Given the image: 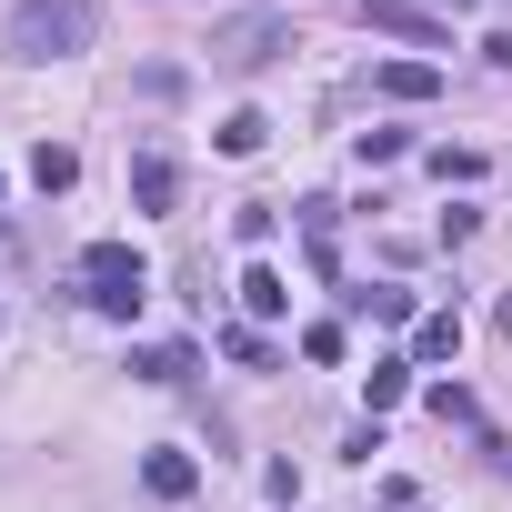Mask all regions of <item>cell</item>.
<instances>
[{"label": "cell", "mask_w": 512, "mask_h": 512, "mask_svg": "<svg viewBox=\"0 0 512 512\" xmlns=\"http://www.w3.org/2000/svg\"><path fill=\"white\" fill-rule=\"evenodd\" d=\"M91 41H101L91 0H21V11H11V61H71Z\"/></svg>", "instance_id": "1"}, {"label": "cell", "mask_w": 512, "mask_h": 512, "mask_svg": "<svg viewBox=\"0 0 512 512\" xmlns=\"http://www.w3.org/2000/svg\"><path fill=\"white\" fill-rule=\"evenodd\" d=\"M81 302L111 312V322H131V312L151 302V262H141L131 241H91V251H81Z\"/></svg>", "instance_id": "2"}, {"label": "cell", "mask_w": 512, "mask_h": 512, "mask_svg": "<svg viewBox=\"0 0 512 512\" xmlns=\"http://www.w3.org/2000/svg\"><path fill=\"white\" fill-rule=\"evenodd\" d=\"M211 71H231V81H251V71H262L272 51H292V21L282 11H241V21H211Z\"/></svg>", "instance_id": "3"}, {"label": "cell", "mask_w": 512, "mask_h": 512, "mask_svg": "<svg viewBox=\"0 0 512 512\" xmlns=\"http://www.w3.org/2000/svg\"><path fill=\"white\" fill-rule=\"evenodd\" d=\"M171 201H181V161L151 141V151L131 161V211H171Z\"/></svg>", "instance_id": "4"}, {"label": "cell", "mask_w": 512, "mask_h": 512, "mask_svg": "<svg viewBox=\"0 0 512 512\" xmlns=\"http://www.w3.org/2000/svg\"><path fill=\"white\" fill-rule=\"evenodd\" d=\"M362 21H372V31H392V41H442V21L422 11V0H362Z\"/></svg>", "instance_id": "5"}, {"label": "cell", "mask_w": 512, "mask_h": 512, "mask_svg": "<svg viewBox=\"0 0 512 512\" xmlns=\"http://www.w3.org/2000/svg\"><path fill=\"white\" fill-rule=\"evenodd\" d=\"M141 482H151L161 502H191V492H201V462H191V452H141Z\"/></svg>", "instance_id": "6"}, {"label": "cell", "mask_w": 512, "mask_h": 512, "mask_svg": "<svg viewBox=\"0 0 512 512\" xmlns=\"http://www.w3.org/2000/svg\"><path fill=\"white\" fill-rule=\"evenodd\" d=\"M342 312L352 322H412V292L402 282H362V292H342Z\"/></svg>", "instance_id": "7"}, {"label": "cell", "mask_w": 512, "mask_h": 512, "mask_svg": "<svg viewBox=\"0 0 512 512\" xmlns=\"http://www.w3.org/2000/svg\"><path fill=\"white\" fill-rule=\"evenodd\" d=\"M241 312H251V322H272V312H292V282H282L272 262H251V272H241Z\"/></svg>", "instance_id": "8"}, {"label": "cell", "mask_w": 512, "mask_h": 512, "mask_svg": "<svg viewBox=\"0 0 512 512\" xmlns=\"http://www.w3.org/2000/svg\"><path fill=\"white\" fill-rule=\"evenodd\" d=\"M432 91H442L432 61H382V101H432Z\"/></svg>", "instance_id": "9"}, {"label": "cell", "mask_w": 512, "mask_h": 512, "mask_svg": "<svg viewBox=\"0 0 512 512\" xmlns=\"http://www.w3.org/2000/svg\"><path fill=\"white\" fill-rule=\"evenodd\" d=\"M131 372H141V382H191V342H141Z\"/></svg>", "instance_id": "10"}, {"label": "cell", "mask_w": 512, "mask_h": 512, "mask_svg": "<svg viewBox=\"0 0 512 512\" xmlns=\"http://www.w3.org/2000/svg\"><path fill=\"white\" fill-rule=\"evenodd\" d=\"M412 352H422V362H452V352H462V312H422Z\"/></svg>", "instance_id": "11"}, {"label": "cell", "mask_w": 512, "mask_h": 512, "mask_svg": "<svg viewBox=\"0 0 512 512\" xmlns=\"http://www.w3.org/2000/svg\"><path fill=\"white\" fill-rule=\"evenodd\" d=\"M31 181H41V191H71V181H81V151L41 141V151H31Z\"/></svg>", "instance_id": "12"}, {"label": "cell", "mask_w": 512, "mask_h": 512, "mask_svg": "<svg viewBox=\"0 0 512 512\" xmlns=\"http://www.w3.org/2000/svg\"><path fill=\"white\" fill-rule=\"evenodd\" d=\"M262 141H272V121H262V111H231V121H221V151H231V161H251Z\"/></svg>", "instance_id": "13"}, {"label": "cell", "mask_w": 512, "mask_h": 512, "mask_svg": "<svg viewBox=\"0 0 512 512\" xmlns=\"http://www.w3.org/2000/svg\"><path fill=\"white\" fill-rule=\"evenodd\" d=\"M231 231H241V241H251V251H262V241H272V231H282V201H241V211H231Z\"/></svg>", "instance_id": "14"}, {"label": "cell", "mask_w": 512, "mask_h": 512, "mask_svg": "<svg viewBox=\"0 0 512 512\" xmlns=\"http://www.w3.org/2000/svg\"><path fill=\"white\" fill-rule=\"evenodd\" d=\"M362 382H372V412H392V402H402V392H412V362H372V372H362Z\"/></svg>", "instance_id": "15"}, {"label": "cell", "mask_w": 512, "mask_h": 512, "mask_svg": "<svg viewBox=\"0 0 512 512\" xmlns=\"http://www.w3.org/2000/svg\"><path fill=\"white\" fill-rule=\"evenodd\" d=\"M221 352H231L241 372H272V342H262V332H221Z\"/></svg>", "instance_id": "16"}, {"label": "cell", "mask_w": 512, "mask_h": 512, "mask_svg": "<svg viewBox=\"0 0 512 512\" xmlns=\"http://www.w3.org/2000/svg\"><path fill=\"white\" fill-rule=\"evenodd\" d=\"M302 362H342V322H312L302 332Z\"/></svg>", "instance_id": "17"}, {"label": "cell", "mask_w": 512, "mask_h": 512, "mask_svg": "<svg viewBox=\"0 0 512 512\" xmlns=\"http://www.w3.org/2000/svg\"><path fill=\"white\" fill-rule=\"evenodd\" d=\"M422 402H432V412H442V422H472V392H462V382H432V392H422Z\"/></svg>", "instance_id": "18"}, {"label": "cell", "mask_w": 512, "mask_h": 512, "mask_svg": "<svg viewBox=\"0 0 512 512\" xmlns=\"http://www.w3.org/2000/svg\"><path fill=\"white\" fill-rule=\"evenodd\" d=\"M372 502H382V512H422V492H412V482H382Z\"/></svg>", "instance_id": "19"}, {"label": "cell", "mask_w": 512, "mask_h": 512, "mask_svg": "<svg viewBox=\"0 0 512 512\" xmlns=\"http://www.w3.org/2000/svg\"><path fill=\"white\" fill-rule=\"evenodd\" d=\"M482 51H492V71H512V31H492V41H482Z\"/></svg>", "instance_id": "20"}, {"label": "cell", "mask_w": 512, "mask_h": 512, "mask_svg": "<svg viewBox=\"0 0 512 512\" xmlns=\"http://www.w3.org/2000/svg\"><path fill=\"white\" fill-rule=\"evenodd\" d=\"M432 11H452V21H462V11H472V0H432Z\"/></svg>", "instance_id": "21"}, {"label": "cell", "mask_w": 512, "mask_h": 512, "mask_svg": "<svg viewBox=\"0 0 512 512\" xmlns=\"http://www.w3.org/2000/svg\"><path fill=\"white\" fill-rule=\"evenodd\" d=\"M502 332H512V302H502Z\"/></svg>", "instance_id": "22"}]
</instances>
